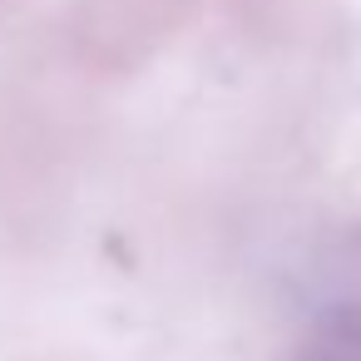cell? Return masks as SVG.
<instances>
[{
	"instance_id": "6da1fadb",
	"label": "cell",
	"mask_w": 361,
	"mask_h": 361,
	"mask_svg": "<svg viewBox=\"0 0 361 361\" xmlns=\"http://www.w3.org/2000/svg\"><path fill=\"white\" fill-rule=\"evenodd\" d=\"M297 361H361V312H331L312 326Z\"/></svg>"
}]
</instances>
